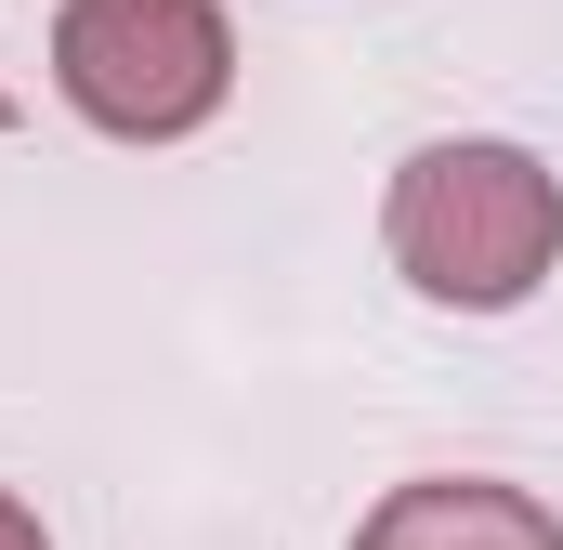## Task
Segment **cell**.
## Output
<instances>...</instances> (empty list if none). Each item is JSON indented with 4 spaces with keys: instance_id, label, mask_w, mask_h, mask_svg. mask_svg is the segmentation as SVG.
<instances>
[{
    "instance_id": "6da1fadb",
    "label": "cell",
    "mask_w": 563,
    "mask_h": 550,
    "mask_svg": "<svg viewBox=\"0 0 563 550\" xmlns=\"http://www.w3.org/2000/svg\"><path fill=\"white\" fill-rule=\"evenodd\" d=\"M380 237H394V263H407L420 301H445V315H511L563 263V184L525 144H420L394 170Z\"/></svg>"
},
{
    "instance_id": "7a4b0ae2",
    "label": "cell",
    "mask_w": 563,
    "mask_h": 550,
    "mask_svg": "<svg viewBox=\"0 0 563 550\" xmlns=\"http://www.w3.org/2000/svg\"><path fill=\"white\" fill-rule=\"evenodd\" d=\"M53 79L92 132L170 144L236 92V26H223V0H66L53 13Z\"/></svg>"
},
{
    "instance_id": "3957f363",
    "label": "cell",
    "mask_w": 563,
    "mask_h": 550,
    "mask_svg": "<svg viewBox=\"0 0 563 550\" xmlns=\"http://www.w3.org/2000/svg\"><path fill=\"white\" fill-rule=\"evenodd\" d=\"M354 550H563V525L525 498V485H485V472H432V485H394Z\"/></svg>"
},
{
    "instance_id": "277c9868",
    "label": "cell",
    "mask_w": 563,
    "mask_h": 550,
    "mask_svg": "<svg viewBox=\"0 0 563 550\" xmlns=\"http://www.w3.org/2000/svg\"><path fill=\"white\" fill-rule=\"evenodd\" d=\"M0 550H53V538H40V512H26L13 485H0Z\"/></svg>"
},
{
    "instance_id": "5b68a950",
    "label": "cell",
    "mask_w": 563,
    "mask_h": 550,
    "mask_svg": "<svg viewBox=\"0 0 563 550\" xmlns=\"http://www.w3.org/2000/svg\"><path fill=\"white\" fill-rule=\"evenodd\" d=\"M0 132H13V92H0Z\"/></svg>"
}]
</instances>
